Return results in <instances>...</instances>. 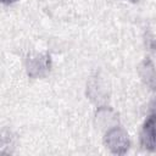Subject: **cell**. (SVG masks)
Here are the masks:
<instances>
[{
    "instance_id": "6da1fadb",
    "label": "cell",
    "mask_w": 156,
    "mask_h": 156,
    "mask_svg": "<svg viewBox=\"0 0 156 156\" xmlns=\"http://www.w3.org/2000/svg\"><path fill=\"white\" fill-rule=\"evenodd\" d=\"M105 145L117 155H123L130 146V140L127 132L121 127L111 128L105 135Z\"/></svg>"
},
{
    "instance_id": "277c9868",
    "label": "cell",
    "mask_w": 156,
    "mask_h": 156,
    "mask_svg": "<svg viewBox=\"0 0 156 156\" xmlns=\"http://www.w3.org/2000/svg\"><path fill=\"white\" fill-rule=\"evenodd\" d=\"M17 0H0V2L1 4H4V5H10V4H13V2H16Z\"/></svg>"
},
{
    "instance_id": "7a4b0ae2",
    "label": "cell",
    "mask_w": 156,
    "mask_h": 156,
    "mask_svg": "<svg viewBox=\"0 0 156 156\" xmlns=\"http://www.w3.org/2000/svg\"><path fill=\"white\" fill-rule=\"evenodd\" d=\"M50 71V56L48 55H37L28 58L27 61V73L29 77L38 78Z\"/></svg>"
},
{
    "instance_id": "3957f363",
    "label": "cell",
    "mask_w": 156,
    "mask_h": 156,
    "mask_svg": "<svg viewBox=\"0 0 156 156\" xmlns=\"http://www.w3.org/2000/svg\"><path fill=\"white\" fill-rule=\"evenodd\" d=\"M140 144L143 147L154 150L155 149V115H150L145 121L141 133H140Z\"/></svg>"
},
{
    "instance_id": "5b68a950",
    "label": "cell",
    "mask_w": 156,
    "mask_h": 156,
    "mask_svg": "<svg viewBox=\"0 0 156 156\" xmlns=\"http://www.w3.org/2000/svg\"><path fill=\"white\" fill-rule=\"evenodd\" d=\"M127 1H130V2H138L139 0H127Z\"/></svg>"
}]
</instances>
